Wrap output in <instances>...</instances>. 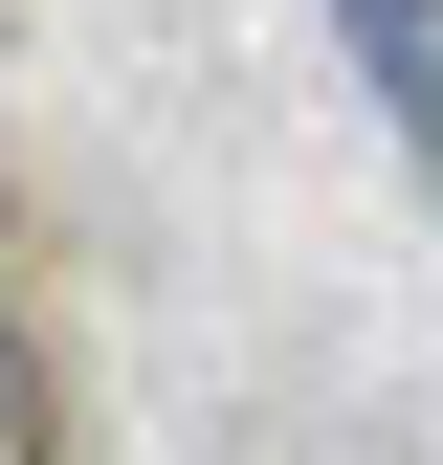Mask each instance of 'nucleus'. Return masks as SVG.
<instances>
[{"instance_id": "nucleus-1", "label": "nucleus", "mask_w": 443, "mask_h": 465, "mask_svg": "<svg viewBox=\"0 0 443 465\" xmlns=\"http://www.w3.org/2000/svg\"><path fill=\"white\" fill-rule=\"evenodd\" d=\"M332 45L377 67V111H399V155L443 178V0H332Z\"/></svg>"}, {"instance_id": "nucleus-2", "label": "nucleus", "mask_w": 443, "mask_h": 465, "mask_svg": "<svg viewBox=\"0 0 443 465\" xmlns=\"http://www.w3.org/2000/svg\"><path fill=\"white\" fill-rule=\"evenodd\" d=\"M0 465H44V355L0 332Z\"/></svg>"}]
</instances>
